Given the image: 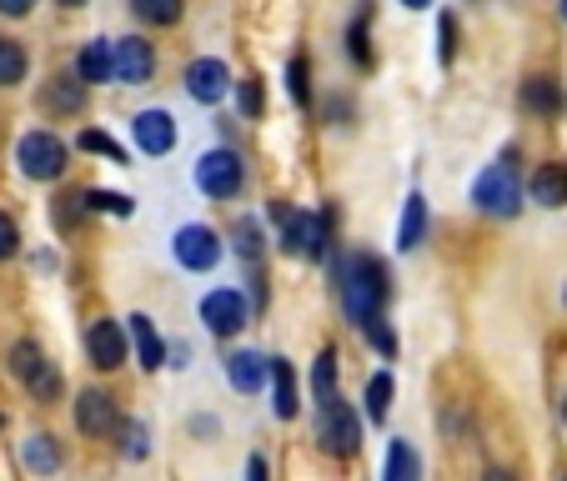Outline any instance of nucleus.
<instances>
[{
  "label": "nucleus",
  "instance_id": "obj_15",
  "mask_svg": "<svg viewBox=\"0 0 567 481\" xmlns=\"http://www.w3.org/2000/svg\"><path fill=\"white\" fill-rule=\"evenodd\" d=\"M226 381L237 391H256L266 381V362L256 352H231L226 356Z\"/></svg>",
  "mask_w": 567,
  "mask_h": 481
},
{
  "label": "nucleus",
  "instance_id": "obj_33",
  "mask_svg": "<svg viewBox=\"0 0 567 481\" xmlns=\"http://www.w3.org/2000/svg\"><path fill=\"white\" fill-rule=\"evenodd\" d=\"M362 331H367V341H371V346H377V352H382V356H392V352H396V341H392V331H387V321H382V316H377V321H367V326H362Z\"/></svg>",
  "mask_w": 567,
  "mask_h": 481
},
{
  "label": "nucleus",
  "instance_id": "obj_28",
  "mask_svg": "<svg viewBox=\"0 0 567 481\" xmlns=\"http://www.w3.org/2000/svg\"><path fill=\"white\" fill-rule=\"evenodd\" d=\"M312 387H317V402H327L337 391V352H322L317 366H312Z\"/></svg>",
  "mask_w": 567,
  "mask_h": 481
},
{
  "label": "nucleus",
  "instance_id": "obj_31",
  "mask_svg": "<svg viewBox=\"0 0 567 481\" xmlns=\"http://www.w3.org/2000/svg\"><path fill=\"white\" fill-rule=\"evenodd\" d=\"M237 251H241V261H247V266H256V261H262V231H256V221H241L237 226Z\"/></svg>",
  "mask_w": 567,
  "mask_h": 481
},
{
  "label": "nucleus",
  "instance_id": "obj_8",
  "mask_svg": "<svg viewBox=\"0 0 567 481\" xmlns=\"http://www.w3.org/2000/svg\"><path fill=\"white\" fill-rule=\"evenodd\" d=\"M201 321L212 326L216 337H237L241 326H247V301H241V291H212V296L201 301Z\"/></svg>",
  "mask_w": 567,
  "mask_h": 481
},
{
  "label": "nucleus",
  "instance_id": "obj_21",
  "mask_svg": "<svg viewBox=\"0 0 567 481\" xmlns=\"http://www.w3.org/2000/svg\"><path fill=\"white\" fill-rule=\"evenodd\" d=\"M387 481H423V456L412 442H392L387 452Z\"/></svg>",
  "mask_w": 567,
  "mask_h": 481
},
{
  "label": "nucleus",
  "instance_id": "obj_2",
  "mask_svg": "<svg viewBox=\"0 0 567 481\" xmlns=\"http://www.w3.org/2000/svg\"><path fill=\"white\" fill-rule=\"evenodd\" d=\"M472 201L488 216H517V201H522V186H517V170L513 156H502L497 166H488L482 176L472 181Z\"/></svg>",
  "mask_w": 567,
  "mask_h": 481
},
{
  "label": "nucleus",
  "instance_id": "obj_36",
  "mask_svg": "<svg viewBox=\"0 0 567 481\" xmlns=\"http://www.w3.org/2000/svg\"><path fill=\"white\" fill-rule=\"evenodd\" d=\"M352 61H362V65L371 61V51H367V26H362V21L352 26Z\"/></svg>",
  "mask_w": 567,
  "mask_h": 481
},
{
  "label": "nucleus",
  "instance_id": "obj_25",
  "mask_svg": "<svg viewBox=\"0 0 567 481\" xmlns=\"http://www.w3.org/2000/svg\"><path fill=\"white\" fill-rule=\"evenodd\" d=\"M26 387H30V396H36V402H55V396H61V371H55L51 362H40L36 371L26 377Z\"/></svg>",
  "mask_w": 567,
  "mask_h": 481
},
{
  "label": "nucleus",
  "instance_id": "obj_37",
  "mask_svg": "<svg viewBox=\"0 0 567 481\" xmlns=\"http://www.w3.org/2000/svg\"><path fill=\"white\" fill-rule=\"evenodd\" d=\"M437 40H442V61H452V15H442V26H437Z\"/></svg>",
  "mask_w": 567,
  "mask_h": 481
},
{
  "label": "nucleus",
  "instance_id": "obj_16",
  "mask_svg": "<svg viewBox=\"0 0 567 481\" xmlns=\"http://www.w3.org/2000/svg\"><path fill=\"white\" fill-rule=\"evenodd\" d=\"M427 236V201L423 195H407V206H402V226H396V246L402 251H417Z\"/></svg>",
  "mask_w": 567,
  "mask_h": 481
},
{
  "label": "nucleus",
  "instance_id": "obj_24",
  "mask_svg": "<svg viewBox=\"0 0 567 481\" xmlns=\"http://www.w3.org/2000/svg\"><path fill=\"white\" fill-rule=\"evenodd\" d=\"M131 5L151 26H176V21H181V0H131Z\"/></svg>",
  "mask_w": 567,
  "mask_h": 481
},
{
  "label": "nucleus",
  "instance_id": "obj_34",
  "mask_svg": "<svg viewBox=\"0 0 567 481\" xmlns=\"http://www.w3.org/2000/svg\"><path fill=\"white\" fill-rule=\"evenodd\" d=\"M15 251H21V231H15L11 216H0V261L15 256Z\"/></svg>",
  "mask_w": 567,
  "mask_h": 481
},
{
  "label": "nucleus",
  "instance_id": "obj_3",
  "mask_svg": "<svg viewBox=\"0 0 567 481\" xmlns=\"http://www.w3.org/2000/svg\"><path fill=\"white\" fill-rule=\"evenodd\" d=\"M317 436L331 456H356L362 452V421H356L352 406L331 391L327 402H322V421H317Z\"/></svg>",
  "mask_w": 567,
  "mask_h": 481
},
{
  "label": "nucleus",
  "instance_id": "obj_38",
  "mask_svg": "<svg viewBox=\"0 0 567 481\" xmlns=\"http://www.w3.org/2000/svg\"><path fill=\"white\" fill-rule=\"evenodd\" d=\"M30 5H36V0H0V11L5 15H30Z\"/></svg>",
  "mask_w": 567,
  "mask_h": 481
},
{
  "label": "nucleus",
  "instance_id": "obj_17",
  "mask_svg": "<svg viewBox=\"0 0 567 481\" xmlns=\"http://www.w3.org/2000/svg\"><path fill=\"white\" fill-rule=\"evenodd\" d=\"M131 337H136V352H141L146 371H161V362H166V346H161L151 316H131Z\"/></svg>",
  "mask_w": 567,
  "mask_h": 481
},
{
  "label": "nucleus",
  "instance_id": "obj_39",
  "mask_svg": "<svg viewBox=\"0 0 567 481\" xmlns=\"http://www.w3.org/2000/svg\"><path fill=\"white\" fill-rule=\"evenodd\" d=\"M247 477L251 481H266V461H262V456H251V461H247Z\"/></svg>",
  "mask_w": 567,
  "mask_h": 481
},
{
  "label": "nucleus",
  "instance_id": "obj_12",
  "mask_svg": "<svg viewBox=\"0 0 567 481\" xmlns=\"http://www.w3.org/2000/svg\"><path fill=\"white\" fill-rule=\"evenodd\" d=\"M136 141H141L146 156H166V151L176 145L172 111H141V116H136Z\"/></svg>",
  "mask_w": 567,
  "mask_h": 481
},
{
  "label": "nucleus",
  "instance_id": "obj_26",
  "mask_svg": "<svg viewBox=\"0 0 567 481\" xmlns=\"http://www.w3.org/2000/svg\"><path fill=\"white\" fill-rule=\"evenodd\" d=\"M387 406H392V377H387V371H377V377L367 381V417L382 421Z\"/></svg>",
  "mask_w": 567,
  "mask_h": 481
},
{
  "label": "nucleus",
  "instance_id": "obj_29",
  "mask_svg": "<svg viewBox=\"0 0 567 481\" xmlns=\"http://www.w3.org/2000/svg\"><path fill=\"white\" fill-rule=\"evenodd\" d=\"M86 206L106 211V216H131L136 201H131V195H116V191H86Z\"/></svg>",
  "mask_w": 567,
  "mask_h": 481
},
{
  "label": "nucleus",
  "instance_id": "obj_32",
  "mask_svg": "<svg viewBox=\"0 0 567 481\" xmlns=\"http://www.w3.org/2000/svg\"><path fill=\"white\" fill-rule=\"evenodd\" d=\"M80 151H101V156H111L116 166H126V151H121L111 136H101V130H86V136H80Z\"/></svg>",
  "mask_w": 567,
  "mask_h": 481
},
{
  "label": "nucleus",
  "instance_id": "obj_6",
  "mask_svg": "<svg viewBox=\"0 0 567 481\" xmlns=\"http://www.w3.org/2000/svg\"><path fill=\"white\" fill-rule=\"evenodd\" d=\"M197 186L206 195H216V201L237 195L241 191V156L237 151H206V156L197 161Z\"/></svg>",
  "mask_w": 567,
  "mask_h": 481
},
{
  "label": "nucleus",
  "instance_id": "obj_13",
  "mask_svg": "<svg viewBox=\"0 0 567 481\" xmlns=\"http://www.w3.org/2000/svg\"><path fill=\"white\" fill-rule=\"evenodd\" d=\"M40 101H46V111H55V116H80V111H86V80H80V76L46 80Z\"/></svg>",
  "mask_w": 567,
  "mask_h": 481
},
{
  "label": "nucleus",
  "instance_id": "obj_23",
  "mask_svg": "<svg viewBox=\"0 0 567 481\" xmlns=\"http://www.w3.org/2000/svg\"><path fill=\"white\" fill-rule=\"evenodd\" d=\"M26 51L15 40H0V86H21L26 80Z\"/></svg>",
  "mask_w": 567,
  "mask_h": 481
},
{
  "label": "nucleus",
  "instance_id": "obj_42",
  "mask_svg": "<svg viewBox=\"0 0 567 481\" xmlns=\"http://www.w3.org/2000/svg\"><path fill=\"white\" fill-rule=\"evenodd\" d=\"M61 5H86V0H61Z\"/></svg>",
  "mask_w": 567,
  "mask_h": 481
},
{
  "label": "nucleus",
  "instance_id": "obj_30",
  "mask_svg": "<svg viewBox=\"0 0 567 481\" xmlns=\"http://www.w3.org/2000/svg\"><path fill=\"white\" fill-rule=\"evenodd\" d=\"M40 362H46V356H40V346H36V341H15V346H11V371H15V377H21V381H26Z\"/></svg>",
  "mask_w": 567,
  "mask_h": 481
},
{
  "label": "nucleus",
  "instance_id": "obj_9",
  "mask_svg": "<svg viewBox=\"0 0 567 481\" xmlns=\"http://www.w3.org/2000/svg\"><path fill=\"white\" fill-rule=\"evenodd\" d=\"M186 91H191V101H201V105H216L226 91H231V76H226V65L222 61H191L186 65Z\"/></svg>",
  "mask_w": 567,
  "mask_h": 481
},
{
  "label": "nucleus",
  "instance_id": "obj_10",
  "mask_svg": "<svg viewBox=\"0 0 567 481\" xmlns=\"http://www.w3.org/2000/svg\"><path fill=\"white\" fill-rule=\"evenodd\" d=\"M76 427L86 431V436H111V431L121 427L116 402H111L106 391H80V402H76Z\"/></svg>",
  "mask_w": 567,
  "mask_h": 481
},
{
  "label": "nucleus",
  "instance_id": "obj_5",
  "mask_svg": "<svg viewBox=\"0 0 567 481\" xmlns=\"http://www.w3.org/2000/svg\"><path fill=\"white\" fill-rule=\"evenodd\" d=\"M111 71H116L121 86H146L151 71H156V51H151V40L121 36L116 46H111Z\"/></svg>",
  "mask_w": 567,
  "mask_h": 481
},
{
  "label": "nucleus",
  "instance_id": "obj_43",
  "mask_svg": "<svg viewBox=\"0 0 567 481\" xmlns=\"http://www.w3.org/2000/svg\"><path fill=\"white\" fill-rule=\"evenodd\" d=\"M563 21H567V0H563Z\"/></svg>",
  "mask_w": 567,
  "mask_h": 481
},
{
  "label": "nucleus",
  "instance_id": "obj_40",
  "mask_svg": "<svg viewBox=\"0 0 567 481\" xmlns=\"http://www.w3.org/2000/svg\"><path fill=\"white\" fill-rule=\"evenodd\" d=\"M482 481H517V477H513V471H507V467H492Z\"/></svg>",
  "mask_w": 567,
  "mask_h": 481
},
{
  "label": "nucleus",
  "instance_id": "obj_7",
  "mask_svg": "<svg viewBox=\"0 0 567 481\" xmlns=\"http://www.w3.org/2000/svg\"><path fill=\"white\" fill-rule=\"evenodd\" d=\"M172 246L186 271H212L216 261H222V241H216L212 226H181Z\"/></svg>",
  "mask_w": 567,
  "mask_h": 481
},
{
  "label": "nucleus",
  "instance_id": "obj_35",
  "mask_svg": "<svg viewBox=\"0 0 567 481\" xmlns=\"http://www.w3.org/2000/svg\"><path fill=\"white\" fill-rule=\"evenodd\" d=\"M241 111H247V116H262V86H256V80H241Z\"/></svg>",
  "mask_w": 567,
  "mask_h": 481
},
{
  "label": "nucleus",
  "instance_id": "obj_11",
  "mask_svg": "<svg viewBox=\"0 0 567 481\" xmlns=\"http://www.w3.org/2000/svg\"><path fill=\"white\" fill-rule=\"evenodd\" d=\"M86 346H91V362L101 366V371H116V366L126 362V331H121L116 321H96L91 331H86Z\"/></svg>",
  "mask_w": 567,
  "mask_h": 481
},
{
  "label": "nucleus",
  "instance_id": "obj_4",
  "mask_svg": "<svg viewBox=\"0 0 567 481\" xmlns=\"http://www.w3.org/2000/svg\"><path fill=\"white\" fill-rule=\"evenodd\" d=\"M15 161H21V170H26L30 181H55L66 170V145L55 141L51 130H30L15 145Z\"/></svg>",
  "mask_w": 567,
  "mask_h": 481
},
{
  "label": "nucleus",
  "instance_id": "obj_41",
  "mask_svg": "<svg viewBox=\"0 0 567 481\" xmlns=\"http://www.w3.org/2000/svg\"><path fill=\"white\" fill-rule=\"evenodd\" d=\"M402 5H412V11H423V5H432V0H402Z\"/></svg>",
  "mask_w": 567,
  "mask_h": 481
},
{
  "label": "nucleus",
  "instance_id": "obj_44",
  "mask_svg": "<svg viewBox=\"0 0 567 481\" xmlns=\"http://www.w3.org/2000/svg\"><path fill=\"white\" fill-rule=\"evenodd\" d=\"M563 481H567V477H563Z\"/></svg>",
  "mask_w": 567,
  "mask_h": 481
},
{
  "label": "nucleus",
  "instance_id": "obj_27",
  "mask_svg": "<svg viewBox=\"0 0 567 481\" xmlns=\"http://www.w3.org/2000/svg\"><path fill=\"white\" fill-rule=\"evenodd\" d=\"M287 91H291V101H297V105L312 101V71H306V55H291V65H287Z\"/></svg>",
  "mask_w": 567,
  "mask_h": 481
},
{
  "label": "nucleus",
  "instance_id": "obj_19",
  "mask_svg": "<svg viewBox=\"0 0 567 481\" xmlns=\"http://www.w3.org/2000/svg\"><path fill=\"white\" fill-rule=\"evenodd\" d=\"M272 412H277L281 421L297 417V377H291V366L287 362H272Z\"/></svg>",
  "mask_w": 567,
  "mask_h": 481
},
{
  "label": "nucleus",
  "instance_id": "obj_1",
  "mask_svg": "<svg viewBox=\"0 0 567 481\" xmlns=\"http://www.w3.org/2000/svg\"><path fill=\"white\" fill-rule=\"evenodd\" d=\"M337 291H342V306H346V321L352 326H367L382 316V301H387V271L377 256H346L337 266Z\"/></svg>",
  "mask_w": 567,
  "mask_h": 481
},
{
  "label": "nucleus",
  "instance_id": "obj_18",
  "mask_svg": "<svg viewBox=\"0 0 567 481\" xmlns=\"http://www.w3.org/2000/svg\"><path fill=\"white\" fill-rule=\"evenodd\" d=\"M76 76L91 86V80H116V71H111V46L106 40H91L86 51L76 55Z\"/></svg>",
  "mask_w": 567,
  "mask_h": 481
},
{
  "label": "nucleus",
  "instance_id": "obj_20",
  "mask_svg": "<svg viewBox=\"0 0 567 481\" xmlns=\"http://www.w3.org/2000/svg\"><path fill=\"white\" fill-rule=\"evenodd\" d=\"M532 201H542V206H567V170L542 166L538 176H532Z\"/></svg>",
  "mask_w": 567,
  "mask_h": 481
},
{
  "label": "nucleus",
  "instance_id": "obj_14",
  "mask_svg": "<svg viewBox=\"0 0 567 481\" xmlns=\"http://www.w3.org/2000/svg\"><path fill=\"white\" fill-rule=\"evenodd\" d=\"M522 111H532V116H557V111H563V91H557V80H547V76L522 80Z\"/></svg>",
  "mask_w": 567,
  "mask_h": 481
},
{
  "label": "nucleus",
  "instance_id": "obj_22",
  "mask_svg": "<svg viewBox=\"0 0 567 481\" xmlns=\"http://www.w3.org/2000/svg\"><path fill=\"white\" fill-rule=\"evenodd\" d=\"M26 467H30V471H40V477H51V471L61 467V452H55V442L46 436V431L26 442Z\"/></svg>",
  "mask_w": 567,
  "mask_h": 481
}]
</instances>
